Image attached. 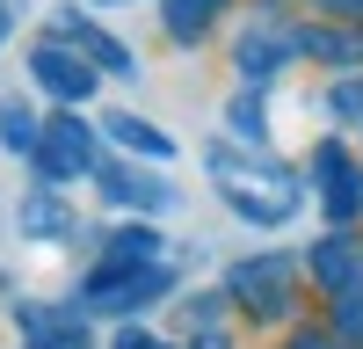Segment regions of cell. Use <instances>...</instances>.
Segmentation results:
<instances>
[{
  "instance_id": "cell-1",
  "label": "cell",
  "mask_w": 363,
  "mask_h": 349,
  "mask_svg": "<svg viewBox=\"0 0 363 349\" xmlns=\"http://www.w3.org/2000/svg\"><path fill=\"white\" fill-rule=\"evenodd\" d=\"M29 73H37V87H51V95H66V102H80L87 87H95V73H87L73 51H58V44H44L37 58H29Z\"/></svg>"
},
{
  "instance_id": "cell-2",
  "label": "cell",
  "mask_w": 363,
  "mask_h": 349,
  "mask_svg": "<svg viewBox=\"0 0 363 349\" xmlns=\"http://www.w3.org/2000/svg\"><path fill=\"white\" fill-rule=\"evenodd\" d=\"M44 167H51V174H80V167H87V131H80V124H51Z\"/></svg>"
},
{
  "instance_id": "cell-3",
  "label": "cell",
  "mask_w": 363,
  "mask_h": 349,
  "mask_svg": "<svg viewBox=\"0 0 363 349\" xmlns=\"http://www.w3.org/2000/svg\"><path fill=\"white\" fill-rule=\"evenodd\" d=\"M116 204H145V211H160V204H174V189L167 182H145V174H131V167H109V182H102Z\"/></svg>"
},
{
  "instance_id": "cell-4",
  "label": "cell",
  "mask_w": 363,
  "mask_h": 349,
  "mask_svg": "<svg viewBox=\"0 0 363 349\" xmlns=\"http://www.w3.org/2000/svg\"><path fill=\"white\" fill-rule=\"evenodd\" d=\"M109 131L124 138V145H138V153H153V160H167V153H174V138H160L145 116H109Z\"/></svg>"
},
{
  "instance_id": "cell-5",
  "label": "cell",
  "mask_w": 363,
  "mask_h": 349,
  "mask_svg": "<svg viewBox=\"0 0 363 349\" xmlns=\"http://www.w3.org/2000/svg\"><path fill=\"white\" fill-rule=\"evenodd\" d=\"M22 233H37V240H58V233H66V204L29 196V204H22Z\"/></svg>"
},
{
  "instance_id": "cell-6",
  "label": "cell",
  "mask_w": 363,
  "mask_h": 349,
  "mask_svg": "<svg viewBox=\"0 0 363 349\" xmlns=\"http://www.w3.org/2000/svg\"><path fill=\"white\" fill-rule=\"evenodd\" d=\"M218 8H225V0H167V29H174V37H196Z\"/></svg>"
},
{
  "instance_id": "cell-7",
  "label": "cell",
  "mask_w": 363,
  "mask_h": 349,
  "mask_svg": "<svg viewBox=\"0 0 363 349\" xmlns=\"http://www.w3.org/2000/svg\"><path fill=\"white\" fill-rule=\"evenodd\" d=\"M22 320H29V335H37V349H87L80 328H58L51 313H22Z\"/></svg>"
},
{
  "instance_id": "cell-8",
  "label": "cell",
  "mask_w": 363,
  "mask_h": 349,
  "mask_svg": "<svg viewBox=\"0 0 363 349\" xmlns=\"http://www.w3.org/2000/svg\"><path fill=\"white\" fill-rule=\"evenodd\" d=\"M0 138H8V145H22V153H29V145H37V116H29L22 102H0Z\"/></svg>"
},
{
  "instance_id": "cell-9",
  "label": "cell",
  "mask_w": 363,
  "mask_h": 349,
  "mask_svg": "<svg viewBox=\"0 0 363 349\" xmlns=\"http://www.w3.org/2000/svg\"><path fill=\"white\" fill-rule=\"evenodd\" d=\"M233 131L240 138H262V102H233Z\"/></svg>"
},
{
  "instance_id": "cell-10",
  "label": "cell",
  "mask_w": 363,
  "mask_h": 349,
  "mask_svg": "<svg viewBox=\"0 0 363 349\" xmlns=\"http://www.w3.org/2000/svg\"><path fill=\"white\" fill-rule=\"evenodd\" d=\"M0 44H8V8H0Z\"/></svg>"
}]
</instances>
